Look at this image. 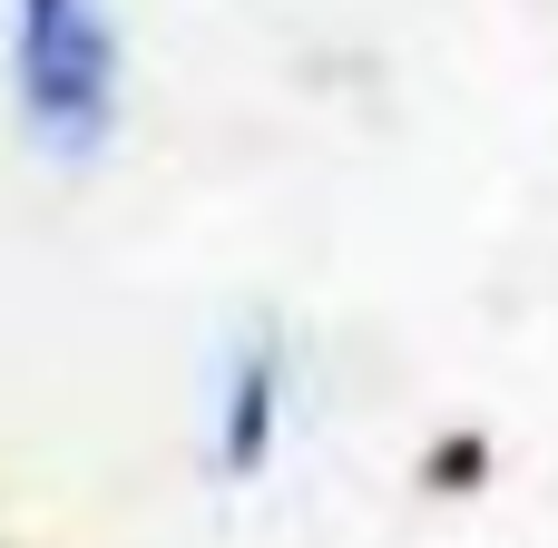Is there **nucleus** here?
<instances>
[{
  "instance_id": "3",
  "label": "nucleus",
  "mask_w": 558,
  "mask_h": 548,
  "mask_svg": "<svg viewBox=\"0 0 558 548\" xmlns=\"http://www.w3.org/2000/svg\"><path fill=\"white\" fill-rule=\"evenodd\" d=\"M490 480V441L481 431H451L441 451H422V490H481Z\"/></svg>"
},
{
  "instance_id": "2",
  "label": "nucleus",
  "mask_w": 558,
  "mask_h": 548,
  "mask_svg": "<svg viewBox=\"0 0 558 548\" xmlns=\"http://www.w3.org/2000/svg\"><path fill=\"white\" fill-rule=\"evenodd\" d=\"M275 441H284V353L245 343L226 392H216V461H226V480H255L275 461Z\"/></svg>"
},
{
  "instance_id": "1",
  "label": "nucleus",
  "mask_w": 558,
  "mask_h": 548,
  "mask_svg": "<svg viewBox=\"0 0 558 548\" xmlns=\"http://www.w3.org/2000/svg\"><path fill=\"white\" fill-rule=\"evenodd\" d=\"M128 39L98 0H10V88L49 157H98L118 127Z\"/></svg>"
}]
</instances>
